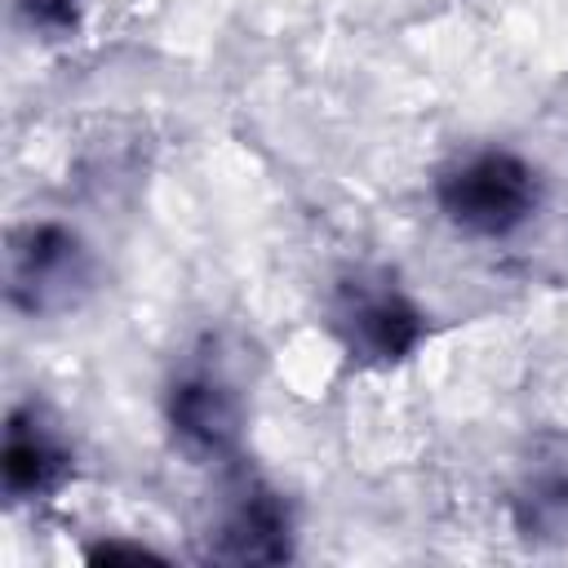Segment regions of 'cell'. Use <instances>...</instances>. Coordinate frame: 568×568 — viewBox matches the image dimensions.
Instances as JSON below:
<instances>
[{
	"label": "cell",
	"mask_w": 568,
	"mask_h": 568,
	"mask_svg": "<svg viewBox=\"0 0 568 568\" xmlns=\"http://www.w3.org/2000/svg\"><path fill=\"white\" fill-rule=\"evenodd\" d=\"M435 204L444 222L470 240H510L546 204L537 164L510 146L457 151L435 173Z\"/></svg>",
	"instance_id": "6da1fadb"
},
{
	"label": "cell",
	"mask_w": 568,
	"mask_h": 568,
	"mask_svg": "<svg viewBox=\"0 0 568 568\" xmlns=\"http://www.w3.org/2000/svg\"><path fill=\"white\" fill-rule=\"evenodd\" d=\"M209 559L217 564H284L293 559V510L280 488L240 475L209 524Z\"/></svg>",
	"instance_id": "8992f818"
},
{
	"label": "cell",
	"mask_w": 568,
	"mask_h": 568,
	"mask_svg": "<svg viewBox=\"0 0 568 568\" xmlns=\"http://www.w3.org/2000/svg\"><path fill=\"white\" fill-rule=\"evenodd\" d=\"M89 0H18V13L31 31H40L44 40H67L80 31Z\"/></svg>",
	"instance_id": "ba28073f"
},
{
	"label": "cell",
	"mask_w": 568,
	"mask_h": 568,
	"mask_svg": "<svg viewBox=\"0 0 568 568\" xmlns=\"http://www.w3.org/2000/svg\"><path fill=\"white\" fill-rule=\"evenodd\" d=\"M510 524L532 546H568V435H537L510 479Z\"/></svg>",
	"instance_id": "52a82bcc"
},
{
	"label": "cell",
	"mask_w": 568,
	"mask_h": 568,
	"mask_svg": "<svg viewBox=\"0 0 568 568\" xmlns=\"http://www.w3.org/2000/svg\"><path fill=\"white\" fill-rule=\"evenodd\" d=\"M75 479V448L67 430L36 404H13L0 435V488L13 506H44Z\"/></svg>",
	"instance_id": "5b68a950"
},
{
	"label": "cell",
	"mask_w": 568,
	"mask_h": 568,
	"mask_svg": "<svg viewBox=\"0 0 568 568\" xmlns=\"http://www.w3.org/2000/svg\"><path fill=\"white\" fill-rule=\"evenodd\" d=\"M328 333L355 364L395 368L426 346L430 315L386 266H351L328 293Z\"/></svg>",
	"instance_id": "7a4b0ae2"
},
{
	"label": "cell",
	"mask_w": 568,
	"mask_h": 568,
	"mask_svg": "<svg viewBox=\"0 0 568 568\" xmlns=\"http://www.w3.org/2000/svg\"><path fill=\"white\" fill-rule=\"evenodd\" d=\"M98 280L89 240L62 217H31L9 231L4 297L31 320H62L84 306Z\"/></svg>",
	"instance_id": "3957f363"
},
{
	"label": "cell",
	"mask_w": 568,
	"mask_h": 568,
	"mask_svg": "<svg viewBox=\"0 0 568 568\" xmlns=\"http://www.w3.org/2000/svg\"><path fill=\"white\" fill-rule=\"evenodd\" d=\"M164 426L191 462H226L244 435V399L222 364L191 359L164 386Z\"/></svg>",
	"instance_id": "277c9868"
}]
</instances>
